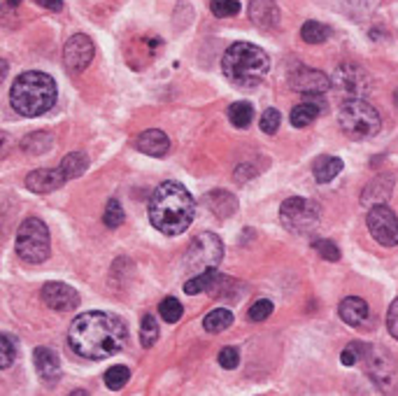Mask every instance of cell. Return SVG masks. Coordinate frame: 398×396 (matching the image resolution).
<instances>
[{
	"instance_id": "cell-10",
	"label": "cell",
	"mask_w": 398,
	"mask_h": 396,
	"mask_svg": "<svg viewBox=\"0 0 398 396\" xmlns=\"http://www.w3.org/2000/svg\"><path fill=\"white\" fill-rule=\"evenodd\" d=\"M368 231L379 245L394 247L398 245V217L387 205H375L368 212Z\"/></svg>"
},
{
	"instance_id": "cell-32",
	"label": "cell",
	"mask_w": 398,
	"mask_h": 396,
	"mask_svg": "<svg viewBox=\"0 0 398 396\" xmlns=\"http://www.w3.org/2000/svg\"><path fill=\"white\" fill-rule=\"evenodd\" d=\"M128 377H131V371H128L126 366H112V368H108V373H105V385H108V390L119 392L121 387H124V385L128 382Z\"/></svg>"
},
{
	"instance_id": "cell-38",
	"label": "cell",
	"mask_w": 398,
	"mask_h": 396,
	"mask_svg": "<svg viewBox=\"0 0 398 396\" xmlns=\"http://www.w3.org/2000/svg\"><path fill=\"white\" fill-rule=\"evenodd\" d=\"M271 313H273V303L268 298H261V301H256V303L249 308V320L252 322H263V320H268V317H271Z\"/></svg>"
},
{
	"instance_id": "cell-9",
	"label": "cell",
	"mask_w": 398,
	"mask_h": 396,
	"mask_svg": "<svg viewBox=\"0 0 398 396\" xmlns=\"http://www.w3.org/2000/svg\"><path fill=\"white\" fill-rule=\"evenodd\" d=\"M221 259H224V243L219 240V236L205 231V234H198L192 240V245H189L187 256H184V266L198 275L210 269H217Z\"/></svg>"
},
{
	"instance_id": "cell-14",
	"label": "cell",
	"mask_w": 398,
	"mask_h": 396,
	"mask_svg": "<svg viewBox=\"0 0 398 396\" xmlns=\"http://www.w3.org/2000/svg\"><path fill=\"white\" fill-rule=\"evenodd\" d=\"M333 84L352 93L354 98H361L368 91V77L359 66H340L333 75Z\"/></svg>"
},
{
	"instance_id": "cell-21",
	"label": "cell",
	"mask_w": 398,
	"mask_h": 396,
	"mask_svg": "<svg viewBox=\"0 0 398 396\" xmlns=\"http://www.w3.org/2000/svg\"><path fill=\"white\" fill-rule=\"evenodd\" d=\"M392 192H394V179L392 177H377L366 189H363L361 203L370 205V208H375V205H384L389 201V196H392Z\"/></svg>"
},
{
	"instance_id": "cell-34",
	"label": "cell",
	"mask_w": 398,
	"mask_h": 396,
	"mask_svg": "<svg viewBox=\"0 0 398 396\" xmlns=\"http://www.w3.org/2000/svg\"><path fill=\"white\" fill-rule=\"evenodd\" d=\"M313 249H315L319 256H322V259H326V261H338L340 259L338 245L331 243V240H326V238H315L313 240Z\"/></svg>"
},
{
	"instance_id": "cell-8",
	"label": "cell",
	"mask_w": 398,
	"mask_h": 396,
	"mask_svg": "<svg viewBox=\"0 0 398 396\" xmlns=\"http://www.w3.org/2000/svg\"><path fill=\"white\" fill-rule=\"evenodd\" d=\"M361 361L366 364V373L377 385L379 392H384L387 396L398 392V364L389 352L373 345H363Z\"/></svg>"
},
{
	"instance_id": "cell-30",
	"label": "cell",
	"mask_w": 398,
	"mask_h": 396,
	"mask_svg": "<svg viewBox=\"0 0 398 396\" xmlns=\"http://www.w3.org/2000/svg\"><path fill=\"white\" fill-rule=\"evenodd\" d=\"M159 313H161V317H163V322L175 324V322L182 320V313H184V308H182V303H179L177 298L168 296V298H163V301H161Z\"/></svg>"
},
{
	"instance_id": "cell-29",
	"label": "cell",
	"mask_w": 398,
	"mask_h": 396,
	"mask_svg": "<svg viewBox=\"0 0 398 396\" xmlns=\"http://www.w3.org/2000/svg\"><path fill=\"white\" fill-rule=\"evenodd\" d=\"M229 119L233 126L238 128H247L249 124H252L254 119V108L249 105L247 100H240V103H233V105L229 108Z\"/></svg>"
},
{
	"instance_id": "cell-16",
	"label": "cell",
	"mask_w": 398,
	"mask_h": 396,
	"mask_svg": "<svg viewBox=\"0 0 398 396\" xmlns=\"http://www.w3.org/2000/svg\"><path fill=\"white\" fill-rule=\"evenodd\" d=\"M33 361H36V371L47 385H56L61 380V361L58 355L47 345H40L33 352Z\"/></svg>"
},
{
	"instance_id": "cell-1",
	"label": "cell",
	"mask_w": 398,
	"mask_h": 396,
	"mask_svg": "<svg viewBox=\"0 0 398 396\" xmlns=\"http://www.w3.org/2000/svg\"><path fill=\"white\" fill-rule=\"evenodd\" d=\"M126 322L112 313H100V310L77 315L70 324V331H68V343H70L75 355L91 361L117 355L126 348Z\"/></svg>"
},
{
	"instance_id": "cell-25",
	"label": "cell",
	"mask_w": 398,
	"mask_h": 396,
	"mask_svg": "<svg viewBox=\"0 0 398 396\" xmlns=\"http://www.w3.org/2000/svg\"><path fill=\"white\" fill-rule=\"evenodd\" d=\"M51 145H54V137L45 131H36L31 135H26L21 140V150L26 154H33V157H40V154H45L51 150Z\"/></svg>"
},
{
	"instance_id": "cell-31",
	"label": "cell",
	"mask_w": 398,
	"mask_h": 396,
	"mask_svg": "<svg viewBox=\"0 0 398 396\" xmlns=\"http://www.w3.org/2000/svg\"><path fill=\"white\" fill-rule=\"evenodd\" d=\"M157 340H159V322L154 320L152 315H145L142 324H140V343H142V348H152Z\"/></svg>"
},
{
	"instance_id": "cell-17",
	"label": "cell",
	"mask_w": 398,
	"mask_h": 396,
	"mask_svg": "<svg viewBox=\"0 0 398 396\" xmlns=\"http://www.w3.org/2000/svg\"><path fill=\"white\" fill-rule=\"evenodd\" d=\"M249 19L261 31H273L280 26V7L275 0H252L249 3Z\"/></svg>"
},
{
	"instance_id": "cell-27",
	"label": "cell",
	"mask_w": 398,
	"mask_h": 396,
	"mask_svg": "<svg viewBox=\"0 0 398 396\" xmlns=\"http://www.w3.org/2000/svg\"><path fill=\"white\" fill-rule=\"evenodd\" d=\"M319 112H322V108H319V103H298L296 108H293L291 112V124L296 128H305L308 124H313L315 119L319 117Z\"/></svg>"
},
{
	"instance_id": "cell-43",
	"label": "cell",
	"mask_w": 398,
	"mask_h": 396,
	"mask_svg": "<svg viewBox=\"0 0 398 396\" xmlns=\"http://www.w3.org/2000/svg\"><path fill=\"white\" fill-rule=\"evenodd\" d=\"M19 3H21V0H7V5H10V7H16Z\"/></svg>"
},
{
	"instance_id": "cell-35",
	"label": "cell",
	"mask_w": 398,
	"mask_h": 396,
	"mask_svg": "<svg viewBox=\"0 0 398 396\" xmlns=\"http://www.w3.org/2000/svg\"><path fill=\"white\" fill-rule=\"evenodd\" d=\"M280 124H282V115H280V110H275V108H268L263 115H261V122H258V126H261V131L266 135H275V133H278Z\"/></svg>"
},
{
	"instance_id": "cell-28",
	"label": "cell",
	"mask_w": 398,
	"mask_h": 396,
	"mask_svg": "<svg viewBox=\"0 0 398 396\" xmlns=\"http://www.w3.org/2000/svg\"><path fill=\"white\" fill-rule=\"evenodd\" d=\"M300 38L303 42H308V45H322V42L331 38V28L319 21H305L300 28Z\"/></svg>"
},
{
	"instance_id": "cell-18",
	"label": "cell",
	"mask_w": 398,
	"mask_h": 396,
	"mask_svg": "<svg viewBox=\"0 0 398 396\" xmlns=\"http://www.w3.org/2000/svg\"><path fill=\"white\" fill-rule=\"evenodd\" d=\"M340 320L345 324L350 326H357V329H361V326H368L370 324V308L363 298L359 296H347L340 301Z\"/></svg>"
},
{
	"instance_id": "cell-33",
	"label": "cell",
	"mask_w": 398,
	"mask_h": 396,
	"mask_svg": "<svg viewBox=\"0 0 398 396\" xmlns=\"http://www.w3.org/2000/svg\"><path fill=\"white\" fill-rule=\"evenodd\" d=\"M124 219H126V214H124V210H121L119 201H117V198H110L108 208H105V217H103L105 226L108 229H119L121 224H124Z\"/></svg>"
},
{
	"instance_id": "cell-3",
	"label": "cell",
	"mask_w": 398,
	"mask_h": 396,
	"mask_svg": "<svg viewBox=\"0 0 398 396\" xmlns=\"http://www.w3.org/2000/svg\"><path fill=\"white\" fill-rule=\"evenodd\" d=\"M58 89L51 75L40 71L21 73L10 89V103L21 117H40L56 105Z\"/></svg>"
},
{
	"instance_id": "cell-36",
	"label": "cell",
	"mask_w": 398,
	"mask_h": 396,
	"mask_svg": "<svg viewBox=\"0 0 398 396\" xmlns=\"http://www.w3.org/2000/svg\"><path fill=\"white\" fill-rule=\"evenodd\" d=\"M0 350H3V357H0V368H10L16 359V340L10 333H3V340H0Z\"/></svg>"
},
{
	"instance_id": "cell-41",
	"label": "cell",
	"mask_w": 398,
	"mask_h": 396,
	"mask_svg": "<svg viewBox=\"0 0 398 396\" xmlns=\"http://www.w3.org/2000/svg\"><path fill=\"white\" fill-rule=\"evenodd\" d=\"M40 7H45V10H51V12H61L63 10V0H36Z\"/></svg>"
},
{
	"instance_id": "cell-24",
	"label": "cell",
	"mask_w": 398,
	"mask_h": 396,
	"mask_svg": "<svg viewBox=\"0 0 398 396\" xmlns=\"http://www.w3.org/2000/svg\"><path fill=\"white\" fill-rule=\"evenodd\" d=\"M217 280H221L219 271L217 269H210V271H205V273L194 275V278L184 285V291H187L189 296H196V294H201V291H210Z\"/></svg>"
},
{
	"instance_id": "cell-7",
	"label": "cell",
	"mask_w": 398,
	"mask_h": 396,
	"mask_svg": "<svg viewBox=\"0 0 398 396\" xmlns=\"http://www.w3.org/2000/svg\"><path fill=\"white\" fill-rule=\"evenodd\" d=\"M319 217H322V208H319L315 201L303 198V196L287 198L280 208L282 226L291 231V234H298V236L313 234L319 224Z\"/></svg>"
},
{
	"instance_id": "cell-5",
	"label": "cell",
	"mask_w": 398,
	"mask_h": 396,
	"mask_svg": "<svg viewBox=\"0 0 398 396\" xmlns=\"http://www.w3.org/2000/svg\"><path fill=\"white\" fill-rule=\"evenodd\" d=\"M338 122H340L342 133L354 137V140L373 137L379 131V126H382V119H379L377 110L363 98L345 100L338 112Z\"/></svg>"
},
{
	"instance_id": "cell-26",
	"label": "cell",
	"mask_w": 398,
	"mask_h": 396,
	"mask_svg": "<svg viewBox=\"0 0 398 396\" xmlns=\"http://www.w3.org/2000/svg\"><path fill=\"white\" fill-rule=\"evenodd\" d=\"M231 324H233V313H231V310L217 308V310H210V313L205 315L203 329L207 333H219V331H226Z\"/></svg>"
},
{
	"instance_id": "cell-20",
	"label": "cell",
	"mask_w": 398,
	"mask_h": 396,
	"mask_svg": "<svg viewBox=\"0 0 398 396\" xmlns=\"http://www.w3.org/2000/svg\"><path fill=\"white\" fill-rule=\"evenodd\" d=\"M205 208L210 210L217 217H233L238 212V198L231 192H224V189H214V192L205 194L203 198Z\"/></svg>"
},
{
	"instance_id": "cell-2",
	"label": "cell",
	"mask_w": 398,
	"mask_h": 396,
	"mask_svg": "<svg viewBox=\"0 0 398 396\" xmlns=\"http://www.w3.org/2000/svg\"><path fill=\"white\" fill-rule=\"evenodd\" d=\"M196 201L179 182H163L150 198L152 226L163 236H179L192 226Z\"/></svg>"
},
{
	"instance_id": "cell-6",
	"label": "cell",
	"mask_w": 398,
	"mask_h": 396,
	"mask_svg": "<svg viewBox=\"0 0 398 396\" xmlns=\"http://www.w3.org/2000/svg\"><path fill=\"white\" fill-rule=\"evenodd\" d=\"M16 256L26 264H42L49 259V229L40 217H26L16 231L14 240Z\"/></svg>"
},
{
	"instance_id": "cell-15",
	"label": "cell",
	"mask_w": 398,
	"mask_h": 396,
	"mask_svg": "<svg viewBox=\"0 0 398 396\" xmlns=\"http://www.w3.org/2000/svg\"><path fill=\"white\" fill-rule=\"evenodd\" d=\"M66 184V175L61 168H40V170H33L26 177V187L31 189L33 194H51L56 192Z\"/></svg>"
},
{
	"instance_id": "cell-40",
	"label": "cell",
	"mask_w": 398,
	"mask_h": 396,
	"mask_svg": "<svg viewBox=\"0 0 398 396\" xmlns=\"http://www.w3.org/2000/svg\"><path fill=\"white\" fill-rule=\"evenodd\" d=\"M387 329H389V333H392L394 338L398 340V298L394 301L392 306H389V313H387Z\"/></svg>"
},
{
	"instance_id": "cell-11",
	"label": "cell",
	"mask_w": 398,
	"mask_h": 396,
	"mask_svg": "<svg viewBox=\"0 0 398 396\" xmlns=\"http://www.w3.org/2000/svg\"><path fill=\"white\" fill-rule=\"evenodd\" d=\"M93 61V42L84 33H77L63 47V63L70 73H82Z\"/></svg>"
},
{
	"instance_id": "cell-19",
	"label": "cell",
	"mask_w": 398,
	"mask_h": 396,
	"mask_svg": "<svg viewBox=\"0 0 398 396\" xmlns=\"http://www.w3.org/2000/svg\"><path fill=\"white\" fill-rule=\"evenodd\" d=\"M135 150H140L147 157H166L168 150H170V137L159 131V128H150V131H145L135 137Z\"/></svg>"
},
{
	"instance_id": "cell-44",
	"label": "cell",
	"mask_w": 398,
	"mask_h": 396,
	"mask_svg": "<svg viewBox=\"0 0 398 396\" xmlns=\"http://www.w3.org/2000/svg\"><path fill=\"white\" fill-rule=\"evenodd\" d=\"M394 103H396V108H398V89H396V93H394Z\"/></svg>"
},
{
	"instance_id": "cell-22",
	"label": "cell",
	"mask_w": 398,
	"mask_h": 396,
	"mask_svg": "<svg viewBox=\"0 0 398 396\" xmlns=\"http://www.w3.org/2000/svg\"><path fill=\"white\" fill-rule=\"evenodd\" d=\"M313 173L319 184H326L342 173V161L338 157H319L313 166Z\"/></svg>"
},
{
	"instance_id": "cell-4",
	"label": "cell",
	"mask_w": 398,
	"mask_h": 396,
	"mask_svg": "<svg viewBox=\"0 0 398 396\" xmlns=\"http://www.w3.org/2000/svg\"><path fill=\"white\" fill-rule=\"evenodd\" d=\"M268 68H271L268 54L252 42H236L221 58V71L226 80L242 89H252L261 84L268 75Z\"/></svg>"
},
{
	"instance_id": "cell-42",
	"label": "cell",
	"mask_w": 398,
	"mask_h": 396,
	"mask_svg": "<svg viewBox=\"0 0 398 396\" xmlns=\"http://www.w3.org/2000/svg\"><path fill=\"white\" fill-rule=\"evenodd\" d=\"M70 396H89V394H86L84 390H75V392H70Z\"/></svg>"
},
{
	"instance_id": "cell-37",
	"label": "cell",
	"mask_w": 398,
	"mask_h": 396,
	"mask_svg": "<svg viewBox=\"0 0 398 396\" xmlns=\"http://www.w3.org/2000/svg\"><path fill=\"white\" fill-rule=\"evenodd\" d=\"M210 10L214 16H219V19H226V16H233L240 12V3L238 0H212Z\"/></svg>"
},
{
	"instance_id": "cell-39",
	"label": "cell",
	"mask_w": 398,
	"mask_h": 396,
	"mask_svg": "<svg viewBox=\"0 0 398 396\" xmlns=\"http://www.w3.org/2000/svg\"><path fill=\"white\" fill-rule=\"evenodd\" d=\"M238 364H240V352H238V348H224L221 352H219V366H224L226 368V371H233V368H238Z\"/></svg>"
},
{
	"instance_id": "cell-12",
	"label": "cell",
	"mask_w": 398,
	"mask_h": 396,
	"mask_svg": "<svg viewBox=\"0 0 398 396\" xmlns=\"http://www.w3.org/2000/svg\"><path fill=\"white\" fill-rule=\"evenodd\" d=\"M289 84H291L293 91L317 96V93H326L328 89H331L333 80L328 75H324V73L313 71V68L300 66V68H296V71L289 75Z\"/></svg>"
},
{
	"instance_id": "cell-23",
	"label": "cell",
	"mask_w": 398,
	"mask_h": 396,
	"mask_svg": "<svg viewBox=\"0 0 398 396\" xmlns=\"http://www.w3.org/2000/svg\"><path fill=\"white\" fill-rule=\"evenodd\" d=\"M86 168H89V157H86L84 152H70L61 161V170H63L66 179L82 177L86 173Z\"/></svg>"
},
{
	"instance_id": "cell-13",
	"label": "cell",
	"mask_w": 398,
	"mask_h": 396,
	"mask_svg": "<svg viewBox=\"0 0 398 396\" xmlns=\"http://www.w3.org/2000/svg\"><path fill=\"white\" fill-rule=\"evenodd\" d=\"M42 301L45 306L56 310V313H68V310H75L80 306V294L66 282H47L42 287Z\"/></svg>"
}]
</instances>
